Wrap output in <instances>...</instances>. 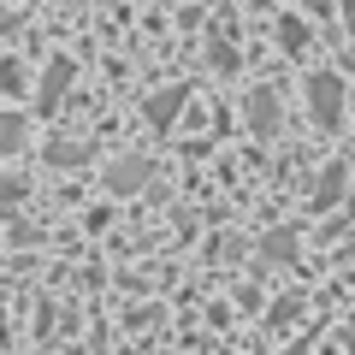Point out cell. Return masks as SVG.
Listing matches in <instances>:
<instances>
[{"instance_id": "1", "label": "cell", "mask_w": 355, "mask_h": 355, "mask_svg": "<svg viewBox=\"0 0 355 355\" xmlns=\"http://www.w3.org/2000/svg\"><path fill=\"white\" fill-rule=\"evenodd\" d=\"M343 107H349L343 77H331V71H314V77H308V113H314V125L338 130V125H343Z\"/></svg>"}, {"instance_id": "2", "label": "cell", "mask_w": 355, "mask_h": 355, "mask_svg": "<svg viewBox=\"0 0 355 355\" xmlns=\"http://www.w3.org/2000/svg\"><path fill=\"white\" fill-rule=\"evenodd\" d=\"M71 83H77V60H65V53H60V60H48V71H42V83H36V101H42V107H60Z\"/></svg>"}, {"instance_id": "3", "label": "cell", "mask_w": 355, "mask_h": 355, "mask_svg": "<svg viewBox=\"0 0 355 355\" xmlns=\"http://www.w3.org/2000/svg\"><path fill=\"white\" fill-rule=\"evenodd\" d=\"M190 101V89L184 83H172V89H154L148 101H142V119H148L154 130H172V119H178V107Z\"/></svg>"}, {"instance_id": "4", "label": "cell", "mask_w": 355, "mask_h": 355, "mask_svg": "<svg viewBox=\"0 0 355 355\" xmlns=\"http://www.w3.org/2000/svg\"><path fill=\"white\" fill-rule=\"evenodd\" d=\"M142 184H148V154H125V160L107 166V190L113 196H130V190H142Z\"/></svg>"}, {"instance_id": "5", "label": "cell", "mask_w": 355, "mask_h": 355, "mask_svg": "<svg viewBox=\"0 0 355 355\" xmlns=\"http://www.w3.org/2000/svg\"><path fill=\"white\" fill-rule=\"evenodd\" d=\"M249 130L254 137H272V130H279V95H272V89H254L249 95Z\"/></svg>"}, {"instance_id": "6", "label": "cell", "mask_w": 355, "mask_h": 355, "mask_svg": "<svg viewBox=\"0 0 355 355\" xmlns=\"http://www.w3.org/2000/svg\"><path fill=\"white\" fill-rule=\"evenodd\" d=\"M291 254H296V231H272V237L261 243V261H266V266H279V261H291Z\"/></svg>"}, {"instance_id": "7", "label": "cell", "mask_w": 355, "mask_h": 355, "mask_svg": "<svg viewBox=\"0 0 355 355\" xmlns=\"http://www.w3.org/2000/svg\"><path fill=\"white\" fill-rule=\"evenodd\" d=\"M279 42H284L291 53H302V48H308V24H302L296 12H284V18H279Z\"/></svg>"}, {"instance_id": "8", "label": "cell", "mask_w": 355, "mask_h": 355, "mask_svg": "<svg viewBox=\"0 0 355 355\" xmlns=\"http://www.w3.org/2000/svg\"><path fill=\"white\" fill-rule=\"evenodd\" d=\"M18 148H24V119L0 113V154H18Z\"/></svg>"}, {"instance_id": "9", "label": "cell", "mask_w": 355, "mask_h": 355, "mask_svg": "<svg viewBox=\"0 0 355 355\" xmlns=\"http://www.w3.org/2000/svg\"><path fill=\"white\" fill-rule=\"evenodd\" d=\"M331 202H343V166H331L320 178V190H314V207H331Z\"/></svg>"}, {"instance_id": "10", "label": "cell", "mask_w": 355, "mask_h": 355, "mask_svg": "<svg viewBox=\"0 0 355 355\" xmlns=\"http://www.w3.org/2000/svg\"><path fill=\"white\" fill-rule=\"evenodd\" d=\"M24 196H30V184H24V178H0V214H6V207H18Z\"/></svg>"}, {"instance_id": "11", "label": "cell", "mask_w": 355, "mask_h": 355, "mask_svg": "<svg viewBox=\"0 0 355 355\" xmlns=\"http://www.w3.org/2000/svg\"><path fill=\"white\" fill-rule=\"evenodd\" d=\"M48 160H53V166H77V160H83V148H77V142H53Z\"/></svg>"}, {"instance_id": "12", "label": "cell", "mask_w": 355, "mask_h": 355, "mask_svg": "<svg viewBox=\"0 0 355 355\" xmlns=\"http://www.w3.org/2000/svg\"><path fill=\"white\" fill-rule=\"evenodd\" d=\"M0 89H6V95H18V89H24V71H18V65H12V60L0 65Z\"/></svg>"}, {"instance_id": "13", "label": "cell", "mask_w": 355, "mask_h": 355, "mask_svg": "<svg viewBox=\"0 0 355 355\" xmlns=\"http://www.w3.org/2000/svg\"><path fill=\"white\" fill-rule=\"evenodd\" d=\"M0 331H6V314H0Z\"/></svg>"}]
</instances>
